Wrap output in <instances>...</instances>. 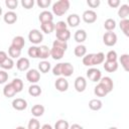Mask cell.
<instances>
[{
    "label": "cell",
    "instance_id": "cell-1",
    "mask_svg": "<svg viewBox=\"0 0 129 129\" xmlns=\"http://www.w3.org/2000/svg\"><path fill=\"white\" fill-rule=\"evenodd\" d=\"M69 8H70V1L69 0H59V1H56L55 3H53L52 12L56 16H61L64 13H67Z\"/></svg>",
    "mask_w": 129,
    "mask_h": 129
},
{
    "label": "cell",
    "instance_id": "cell-2",
    "mask_svg": "<svg viewBox=\"0 0 129 129\" xmlns=\"http://www.w3.org/2000/svg\"><path fill=\"white\" fill-rule=\"evenodd\" d=\"M28 39L31 43L33 44H38L42 41L43 39V36H42V33L38 30V29H31L28 33Z\"/></svg>",
    "mask_w": 129,
    "mask_h": 129
},
{
    "label": "cell",
    "instance_id": "cell-3",
    "mask_svg": "<svg viewBox=\"0 0 129 129\" xmlns=\"http://www.w3.org/2000/svg\"><path fill=\"white\" fill-rule=\"evenodd\" d=\"M103 42L107 46H113L117 42V35L113 31H107L103 35Z\"/></svg>",
    "mask_w": 129,
    "mask_h": 129
},
{
    "label": "cell",
    "instance_id": "cell-4",
    "mask_svg": "<svg viewBox=\"0 0 129 129\" xmlns=\"http://www.w3.org/2000/svg\"><path fill=\"white\" fill-rule=\"evenodd\" d=\"M87 77L92 82H98L102 78V74H101V71L99 69L91 68L87 71Z\"/></svg>",
    "mask_w": 129,
    "mask_h": 129
},
{
    "label": "cell",
    "instance_id": "cell-5",
    "mask_svg": "<svg viewBox=\"0 0 129 129\" xmlns=\"http://www.w3.org/2000/svg\"><path fill=\"white\" fill-rule=\"evenodd\" d=\"M26 80L31 84H36L40 80V73L35 69L28 70L26 73Z\"/></svg>",
    "mask_w": 129,
    "mask_h": 129
},
{
    "label": "cell",
    "instance_id": "cell-6",
    "mask_svg": "<svg viewBox=\"0 0 129 129\" xmlns=\"http://www.w3.org/2000/svg\"><path fill=\"white\" fill-rule=\"evenodd\" d=\"M82 17H83V20H84L86 23H89V24H90V23H94V22L97 20V13H96L94 10L89 9V10L84 11Z\"/></svg>",
    "mask_w": 129,
    "mask_h": 129
},
{
    "label": "cell",
    "instance_id": "cell-7",
    "mask_svg": "<svg viewBox=\"0 0 129 129\" xmlns=\"http://www.w3.org/2000/svg\"><path fill=\"white\" fill-rule=\"evenodd\" d=\"M74 86H75V89H76L77 92H80V93L84 92L87 88V81L84 77H78L75 80Z\"/></svg>",
    "mask_w": 129,
    "mask_h": 129
},
{
    "label": "cell",
    "instance_id": "cell-8",
    "mask_svg": "<svg viewBox=\"0 0 129 129\" xmlns=\"http://www.w3.org/2000/svg\"><path fill=\"white\" fill-rule=\"evenodd\" d=\"M12 107H13V109H15L17 111L25 110L27 108V102H26V100H24L22 98H16L12 101Z\"/></svg>",
    "mask_w": 129,
    "mask_h": 129
},
{
    "label": "cell",
    "instance_id": "cell-9",
    "mask_svg": "<svg viewBox=\"0 0 129 129\" xmlns=\"http://www.w3.org/2000/svg\"><path fill=\"white\" fill-rule=\"evenodd\" d=\"M54 87L59 92H66L69 89V82L66 78H58L54 83Z\"/></svg>",
    "mask_w": 129,
    "mask_h": 129
},
{
    "label": "cell",
    "instance_id": "cell-10",
    "mask_svg": "<svg viewBox=\"0 0 129 129\" xmlns=\"http://www.w3.org/2000/svg\"><path fill=\"white\" fill-rule=\"evenodd\" d=\"M99 83L107 90L108 93L112 92V90L114 88V84H113V81H112V79L110 77H103V78H101Z\"/></svg>",
    "mask_w": 129,
    "mask_h": 129
},
{
    "label": "cell",
    "instance_id": "cell-11",
    "mask_svg": "<svg viewBox=\"0 0 129 129\" xmlns=\"http://www.w3.org/2000/svg\"><path fill=\"white\" fill-rule=\"evenodd\" d=\"M29 66H30V62L27 57H20L16 62V68L21 72L27 71L29 69Z\"/></svg>",
    "mask_w": 129,
    "mask_h": 129
},
{
    "label": "cell",
    "instance_id": "cell-12",
    "mask_svg": "<svg viewBox=\"0 0 129 129\" xmlns=\"http://www.w3.org/2000/svg\"><path fill=\"white\" fill-rule=\"evenodd\" d=\"M74 73V67L70 62H62L61 64V75L63 78L66 77H71Z\"/></svg>",
    "mask_w": 129,
    "mask_h": 129
},
{
    "label": "cell",
    "instance_id": "cell-13",
    "mask_svg": "<svg viewBox=\"0 0 129 129\" xmlns=\"http://www.w3.org/2000/svg\"><path fill=\"white\" fill-rule=\"evenodd\" d=\"M48 56H50V48L46 45L38 46V58L45 60Z\"/></svg>",
    "mask_w": 129,
    "mask_h": 129
},
{
    "label": "cell",
    "instance_id": "cell-14",
    "mask_svg": "<svg viewBox=\"0 0 129 129\" xmlns=\"http://www.w3.org/2000/svg\"><path fill=\"white\" fill-rule=\"evenodd\" d=\"M3 20L7 24H13V23H15L17 21V14L14 11H8V12H6L4 14Z\"/></svg>",
    "mask_w": 129,
    "mask_h": 129
},
{
    "label": "cell",
    "instance_id": "cell-15",
    "mask_svg": "<svg viewBox=\"0 0 129 129\" xmlns=\"http://www.w3.org/2000/svg\"><path fill=\"white\" fill-rule=\"evenodd\" d=\"M63 54H64V50L61 48H58L56 46H52L50 48V56L55 60L60 59L63 56Z\"/></svg>",
    "mask_w": 129,
    "mask_h": 129
},
{
    "label": "cell",
    "instance_id": "cell-16",
    "mask_svg": "<svg viewBox=\"0 0 129 129\" xmlns=\"http://www.w3.org/2000/svg\"><path fill=\"white\" fill-rule=\"evenodd\" d=\"M38 19L41 23H44V22H51L53 20V16H52V13L47 11V10H44L42 12H40L39 16H38Z\"/></svg>",
    "mask_w": 129,
    "mask_h": 129
},
{
    "label": "cell",
    "instance_id": "cell-17",
    "mask_svg": "<svg viewBox=\"0 0 129 129\" xmlns=\"http://www.w3.org/2000/svg\"><path fill=\"white\" fill-rule=\"evenodd\" d=\"M80 21H81V18L78 14H71L68 16L67 18V23L71 26V27H76L80 24Z\"/></svg>",
    "mask_w": 129,
    "mask_h": 129
},
{
    "label": "cell",
    "instance_id": "cell-18",
    "mask_svg": "<svg viewBox=\"0 0 129 129\" xmlns=\"http://www.w3.org/2000/svg\"><path fill=\"white\" fill-rule=\"evenodd\" d=\"M11 45L15 48H18V49H22V47L25 45V40H24V37L20 36V35H17L15 37H13L12 39V42H11Z\"/></svg>",
    "mask_w": 129,
    "mask_h": 129
},
{
    "label": "cell",
    "instance_id": "cell-19",
    "mask_svg": "<svg viewBox=\"0 0 129 129\" xmlns=\"http://www.w3.org/2000/svg\"><path fill=\"white\" fill-rule=\"evenodd\" d=\"M17 94V92L15 91V89L13 88L12 84H7L5 85V87L3 88V95L6 97V98H11V97H14L15 95Z\"/></svg>",
    "mask_w": 129,
    "mask_h": 129
},
{
    "label": "cell",
    "instance_id": "cell-20",
    "mask_svg": "<svg viewBox=\"0 0 129 129\" xmlns=\"http://www.w3.org/2000/svg\"><path fill=\"white\" fill-rule=\"evenodd\" d=\"M55 36H56L57 40L67 42V40H69L70 37H71V31L69 29H66V30H62V31H58V32H55Z\"/></svg>",
    "mask_w": 129,
    "mask_h": 129
},
{
    "label": "cell",
    "instance_id": "cell-21",
    "mask_svg": "<svg viewBox=\"0 0 129 129\" xmlns=\"http://www.w3.org/2000/svg\"><path fill=\"white\" fill-rule=\"evenodd\" d=\"M74 38L75 40L78 42V43H82L86 40L87 38V32L84 30V29H78L76 32H75V35H74Z\"/></svg>",
    "mask_w": 129,
    "mask_h": 129
},
{
    "label": "cell",
    "instance_id": "cell-22",
    "mask_svg": "<svg viewBox=\"0 0 129 129\" xmlns=\"http://www.w3.org/2000/svg\"><path fill=\"white\" fill-rule=\"evenodd\" d=\"M104 69L105 71H107L108 73H114L118 70V62L116 61H108L106 60L104 63Z\"/></svg>",
    "mask_w": 129,
    "mask_h": 129
},
{
    "label": "cell",
    "instance_id": "cell-23",
    "mask_svg": "<svg viewBox=\"0 0 129 129\" xmlns=\"http://www.w3.org/2000/svg\"><path fill=\"white\" fill-rule=\"evenodd\" d=\"M103 107V103L99 99H92L89 102V108L93 111H99Z\"/></svg>",
    "mask_w": 129,
    "mask_h": 129
},
{
    "label": "cell",
    "instance_id": "cell-24",
    "mask_svg": "<svg viewBox=\"0 0 129 129\" xmlns=\"http://www.w3.org/2000/svg\"><path fill=\"white\" fill-rule=\"evenodd\" d=\"M129 15V6L127 4L121 5V7L118 10V16L122 19H127V16Z\"/></svg>",
    "mask_w": 129,
    "mask_h": 129
},
{
    "label": "cell",
    "instance_id": "cell-25",
    "mask_svg": "<svg viewBox=\"0 0 129 129\" xmlns=\"http://www.w3.org/2000/svg\"><path fill=\"white\" fill-rule=\"evenodd\" d=\"M74 53L76 56L78 57H82V56H85L87 54V47L83 44H79L75 47L74 49Z\"/></svg>",
    "mask_w": 129,
    "mask_h": 129
},
{
    "label": "cell",
    "instance_id": "cell-26",
    "mask_svg": "<svg viewBox=\"0 0 129 129\" xmlns=\"http://www.w3.org/2000/svg\"><path fill=\"white\" fill-rule=\"evenodd\" d=\"M28 94L32 97H37L41 94V88L36 84H32L28 88Z\"/></svg>",
    "mask_w": 129,
    "mask_h": 129
},
{
    "label": "cell",
    "instance_id": "cell-27",
    "mask_svg": "<svg viewBox=\"0 0 129 129\" xmlns=\"http://www.w3.org/2000/svg\"><path fill=\"white\" fill-rule=\"evenodd\" d=\"M31 113H32V115H33L34 117H40V116H42L43 113H44V107H43L42 105H39V104L34 105V106L31 108Z\"/></svg>",
    "mask_w": 129,
    "mask_h": 129
},
{
    "label": "cell",
    "instance_id": "cell-28",
    "mask_svg": "<svg viewBox=\"0 0 129 129\" xmlns=\"http://www.w3.org/2000/svg\"><path fill=\"white\" fill-rule=\"evenodd\" d=\"M41 30L46 33V34H49L51 33L53 30H54V23L51 21V22H44V23H41Z\"/></svg>",
    "mask_w": 129,
    "mask_h": 129
},
{
    "label": "cell",
    "instance_id": "cell-29",
    "mask_svg": "<svg viewBox=\"0 0 129 129\" xmlns=\"http://www.w3.org/2000/svg\"><path fill=\"white\" fill-rule=\"evenodd\" d=\"M94 93H95V95L98 96V97H105V96L108 94L107 90H106L100 83L94 88Z\"/></svg>",
    "mask_w": 129,
    "mask_h": 129
},
{
    "label": "cell",
    "instance_id": "cell-30",
    "mask_svg": "<svg viewBox=\"0 0 129 129\" xmlns=\"http://www.w3.org/2000/svg\"><path fill=\"white\" fill-rule=\"evenodd\" d=\"M119 60H120L121 66L123 67V69H124L126 72H128V71H129V54H127V53L122 54V55L120 56Z\"/></svg>",
    "mask_w": 129,
    "mask_h": 129
},
{
    "label": "cell",
    "instance_id": "cell-31",
    "mask_svg": "<svg viewBox=\"0 0 129 129\" xmlns=\"http://www.w3.org/2000/svg\"><path fill=\"white\" fill-rule=\"evenodd\" d=\"M104 27L107 31H112L116 27V21L113 18H108L104 22Z\"/></svg>",
    "mask_w": 129,
    "mask_h": 129
},
{
    "label": "cell",
    "instance_id": "cell-32",
    "mask_svg": "<svg viewBox=\"0 0 129 129\" xmlns=\"http://www.w3.org/2000/svg\"><path fill=\"white\" fill-rule=\"evenodd\" d=\"M121 30L126 36H129V20L128 19H122L119 23Z\"/></svg>",
    "mask_w": 129,
    "mask_h": 129
},
{
    "label": "cell",
    "instance_id": "cell-33",
    "mask_svg": "<svg viewBox=\"0 0 129 129\" xmlns=\"http://www.w3.org/2000/svg\"><path fill=\"white\" fill-rule=\"evenodd\" d=\"M83 63L86 67L94 66V53H88L85 56H83Z\"/></svg>",
    "mask_w": 129,
    "mask_h": 129
},
{
    "label": "cell",
    "instance_id": "cell-34",
    "mask_svg": "<svg viewBox=\"0 0 129 129\" xmlns=\"http://www.w3.org/2000/svg\"><path fill=\"white\" fill-rule=\"evenodd\" d=\"M38 70L42 74H46L50 70V63L47 60H42L38 63Z\"/></svg>",
    "mask_w": 129,
    "mask_h": 129
},
{
    "label": "cell",
    "instance_id": "cell-35",
    "mask_svg": "<svg viewBox=\"0 0 129 129\" xmlns=\"http://www.w3.org/2000/svg\"><path fill=\"white\" fill-rule=\"evenodd\" d=\"M105 60V54L103 52H97V53H94V66L96 64H101L103 63Z\"/></svg>",
    "mask_w": 129,
    "mask_h": 129
},
{
    "label": "cell",
    "instance_id": "cell-36",
    "mask_svg": "<svg viewBox=\"0 0 129 129\" xmlns=\"http://www.w3.org/2000/svg\"><path fill=\"white\" fill-rule=\"evenodd\" d=\"M11 84H12V86H13V88L15 89V91L17 92V93H19V92H21L22 91V89H23V82L20 80V79H14L12 82H11Z\"/></svg>",
    "mask_w": 129,
    "mask_h": 129
},
{
    "label": "cell",
    "instance_id": "cell-37",
    "mask_svg": "<svg viewBox=\"0 0 129 129\" xmlns=\"http://www.w3.org/2000/svg\"><path fill=\"white\" fill-rule=\"evenodd\" d=\"M8 53H9V55L11 56V58H16V57H19V56H20V54H21V49L15 48V47H13L12 45H10L9 48H8Z\"/></svg>",
    "mask_w": 129,
    "mask_h": 129
},
{
    "label": "cell",
    "instance_id": "cell-38",
    "mask_svg": "<svg viewBox=\"0 0 129 129\" xmlns=\"http://www.w3.org/2000/svg\"><path fill=\"white\" fill-rule=\"evenodd\" d=\"M13 66H14V61H13V59H12L11 57H7V58L0 64V67H1L3 70H11V69L13 68Z\"/></svg>",
    "mask_w": 129,
    "mask_h": 129
},
{
    "label": "cell",
    "instance_id": "cell-39",
    "mask_svg": "<svg viewBox=\"0 0 129 129\" xmlns=\"http://www.w3.org/2000/svg\"><path fill=\"white\" fill-rule=\"evenodd\" d=\"M27 129H40V124L39 121L36 118H31L28 122Z\"/></svg>",
    "mask_w": 129,
    "mask_h": 129
},
{
    "label": "cell",
    "instance_id": "cell-40",
    "mask_svg": "<svg viewBox=\"0 0 129 129\" xmlns=\"http://www.w3.org/2000/svg\"><path fill=\"white\" fill-rule=\"evenodd\" d=\"M69 128H70V125L68 121L62 120V119L56 121V123L54 124V129H69Z\"/></svg>",
    "mask_w": 129,
    "mask_h": 129
},
{
    "label": "cell",
    "instance_id": "cell-41",
    "mask_svg": "<svg viewBox=\"0 0 129 129\" xmlns=\"http://www.w3.org/2000/svg\"><path fill=\"white\" fill-rule=\"evenodd\" d=\"M66 29H68V24L64 21H57L56 23H54V30L56 32L62 31V30H66Z\"/></svg>",
    "mask_w": 129,
    "mask_h": 129
},
{
    "label": "cell",
    "instance_id": "cell-42",
    "mask_svg": "<svg viewBox=\"0 0 129 129\" xmlns=\"http://www.w3.org/2000/svg\"><path fill=\"white\" fill-rule=\"evenodd\" d=\"M28 55L30 57H33V58H37L38 57V46H35V45H32L28 48V51H27Z\"/></svg>",
    "mask_w": 129,
    "mask_h": 129
},
{
    "label": "cell",
    "instance_id": "cell-43",
    "mask_svg": "<svg viewBox=\"0 0 129 129\" xmlns=\"http://www.w3.org/2000/svg\"><path fill=\"white\" fill-rule=\"evenodd\" d=\"M117 52L115 50H110L106 54V60L108 61H116L117 60Z\"/></svg>",
    "mask_w": 129,
    "mask_h": 129
},
{
    "label": "cell",
    "instance_id": "cell-44",
    "mask_svg": "<svg viewBox=\"0 0 129 129\" xmlns=\"http://www.w3.org/2000/svg\"><path fill=\"white\" fill-rule=\"evenodd\" d=\"M5 5L10 9V11H12L17 7L18 1L17 0H5Z\"/></svg>",
    "mask_w": 129,
    "mask_h": 129
},
{
    "label": "cell",
    "instance_id": "cell-45",
    "mask_svg": "<svg viewBox=\"0 0 129 129\" xmlns=\"http://www.w3.org/2000/svg\"><path fill=\"white\" fill-rule=\"evenodd\" d=\"M52 46H56V47H58V48H61V49H63L64 51L67 50V48H68V43L67 42H64V41H60V40H54L53 41V43H52Z\"/></svg>",
    "mask_w": 129,
    "mask_h": 129
},
{
    "label": "cell",
    "instance_id": "cell-46",
    "mask_svg": "<svg viewBox=\"0 0 129 129\" xmlns=\"http://www.w3.org/2000/svg\"><path fill=\"white\" fill-rule=\"evenodd\" d=\"M21 5H22L25 9H30V8L33 7L34 1H33V0H21Z\"/></svg>",
    "mask_w": 129,
    "mask_h": 129
},
{
    "label": "cell",
    "instance_id": "cell-47",
    "mask_svg": "<svg viewBox=\"0 0 129 129\" xmlns=\"http://www.w3.org/2000/svg\"><path fill=\"white\" fill-rule=\"evenodd\" d=\"M61 64L62 62H59V63H56L53 69H52V74L54 76H60L61 75Z\"/></svg>",
    "mask_w": 129,
    "mask_h": 129
},
{
    "label": "cell",
    "instance_id": "cell-48",
    "mask_svg": "<svg viewBox=\"0 0 129 129\" xmlns=\"http://www.w3.org/2000/svg\"><path fill=\"white\" fill-rule=\"evenodd\" d=\"M36 3L40 8H46L50 5V0H37Z\"/></svg>",
    "mask_w": 129,
    "mask_h": 129
},
{
    "label": "cell",
    "instance_id": "cell-49",
    "mask_svg": "<svg viewBox=\"0 0 129 129\" xmlns=\"http://www.w3.org/2000/svg\"><path fill=\"white\" fill-rule=\"evenodd\" d=\"M7 80H8V74L5 71L1 70L0 71V84H4Z\"/></svg>",
    "mask_w": 129,
    "mask_h": 129
},
{
    "label": "cell",
    "instance_id": "cell-50",
    "mask_svg": "<svg viewBox=\"0 0 129 129\" xmlns=\"http://www.w3.org/2000/svg\"><path fill=\"white\" fill-rule=\"evenodd\" d=\"M100 0H88L87 1V4L91 7V8H97L99 5H100Z\"/></svg>",
    "mask_w": 129,
    "mask_h": 129
},
{
    "label": "cell",
    "instance_id": "cell-51",
    "mask_svg": "<svg viewBox=\"0 0 129 129\" xmlns=\"http://www.w3.org/2000/svg\"><path fill=\"white\" fill-rule=\"evenodd\" d=\"M108 5L112 8H116L120 5V1L119 0H108Z\"/></svg>",
    "mask_w": 129,
    "mask_h": 129
},
{
    "label": "cell",
    "instance_id": "cell-52",
    "mask_svg": "<svg viewBox=\"0 0 129 129\" xmlns=\"http://www.w3.org/2000/svg\"><path fill=\"white\" fill-rule=\"evenodd\" d=\"M8 56H7V53L5 52V51H3V50H0V64L7 58Z\"/></svg>",
    "mask_w": 129,
    "mask_h": 129
},
{
    "label": "cell",
    "instance_id": "cell-53",
    "mask_svg": "<svg viewBox=\"0 0 129 129\" xmlns=\"http://www.w3.org/2000/svg\"><path fill=\"white\" fill-rule=\"evenodd\" d=\"M69 129H84V128L79 124H73Z\"/></svg>",
    "mask_w": 129,
    "mask_h": 129
},
{
    "label": "cell",
    "instance_id": "cell-54",
    "mask_svg": "<svg viewBox=\"0 0 129 129\" xmlns=\"http://www.w3.org/2000/svg\"><path fill=\"white\" fill-rule=\"evenodd\" d=\"M40 129H53V128H52L51 125H49V124H44V125L41 126Z\"/></svg>",
    "mask_w": 129,
    "mask_h": 129
},
{
    "label": "cell",
    "instance_id": "cell-55",
    "mask_svg": "<svg viewBox=\"0 0 129 129\" xmlns=\"http://www.w3.org/2000/svg\"><path fill=\"white\" fill-rule=\"evenodd\" d=\"M15 129H26L25 127H23V126H18V127H16Z\"/></svg>",
    "mask_w": 129,
    "mask_h": 129
},
{
    "label": "cell",
    "instance_id": "cell-56",
    "mask_svg": "<svg viewBox=\"0 0 129 129\" xmlns=\"http://www.w3.org/2000/svg\"><path fill=\"white\" fill-rule=\"evenodd\" d=\"M1 14H2V8H1V6H0V16H1Z\"/></svg>",
    "mask_w": 129,
    "mask_h": 129
},
{
    "label": "cell",
    "instance_id": "cell-57",
    "mask_svg": "<svg viewBox=\"0 0 129 129\" xmlns=\"http://www.w3.org/2000/svg\"><path fill=\"white\" fill-rule=\"evenodd\" d=\"M109 129H118V128H116V127H110Z\"/></svg>",
    "mask_w": 129,
    "mask_h": 129
}]
</instances>
